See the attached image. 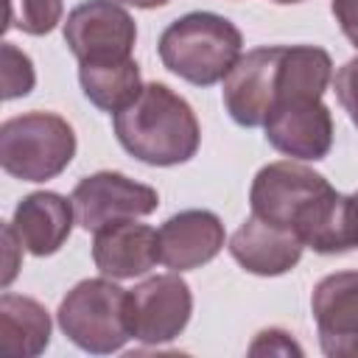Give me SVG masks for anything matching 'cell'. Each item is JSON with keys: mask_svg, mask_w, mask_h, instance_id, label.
I'll use <instances>...</instances> for the list:
<instances>
[{"mask_svg": "<svg viewBox=\"0 0 358 358\" xmlns=\"http://www.w3.org/2000/svg\"><path fill=\"white\" fill-rule=\"evenodd\" d=\"M62 0H8L6 28H17L31 36H45L62 22Z\"/></svg>", "mask_w": 358, "mask_h": 358, "instance_id": "obj_20", "label": "cell"}, {"mask_svg": "<svg viewBox=\"0 0 358 358\" xmlns=\"http://www.w3.org/2000/svg\"><path fill=\"white\" fill-rule=\"evenodd\" d=\"M22 241L17 238L11 221L3 224V285L8 288L11 280L17 277V268H20V257H22Z\"/></svg>", "mask_w": 358, "mask_h": 358, "instance_id": "obj_23", "label": "cell"}, {"mask_svg": "<svg viewBox=\"0 0 358 358\" xmlns=\"http://www.w3.org/2000/svg\"><path fill=\"white\" fill-rule=\"evenodd\" d=\"M330 8H333V17L341 34L358 48V0H333Z\"/></svg>", "mask_w": 358, "mask_h": 358, "instance_id": "obj_25", "label": "cell"}, {"mask_svg": "<svg viewBox=\"0 0 358 358\" xmlns=\"http://www.w3.org/2000/svg\"><path fill=\"white\" fill-rule=\"evenodd\" d=\"M78 81L87 101L103 112H120L143 90L140 67L134 59L109 64H78Z\"/></svg>", "mask_w": 358, "mask_h": 358, "instance_id": "obj_19", "label": "cell"}, {"mask_svg": "<svg viewBox=\"0 0 358 358\" xmlns=\"http://www.w3.org/2000/svg\"><path fill=\"white\" fill-rule=\"evenodd\" d=\"M330 187L333 185L322 173H316L302 162H291V159L268 162L255 173L249 187L252 215L294 232L299 218L308 213V207Z\"/></svg>", "mask_w": 358, "mask_h": 358, "instance_id": "obj_6", "label": "cell"}, {"mask_svg": "<svg viewBox=\"0 0 358 358\" xmlns=\"http://www.w3.org/2000/svg\"><path fill=\"white\" fill-rule=\"evenodd\" d=\"M92 260L103 277L112 280L143 277L159 263L157 229H151L148 224H134V218L109 224L95 232Z\"/></svg>", "mask_w": 358, "mask_h": 358, "instance_id": "obj_14", "label": "cell"}, {"mask_svg": "<svg viewBox=\"0 0 358 358\" xmlns=\"http://www.w3.org/2000/svg\"><path fill=\"white\" fill-rule=\"evenodd\" d=\"M274 3H280V6H288V3H302V0H274Z\"/></svg>", "mask_w": 358, "mask_h": 358, "instance_id": "obj_27", "label": "cell"}, {"mask_svg": "<svg viewBox=\"0 0 358 358\" xmlns=\"http://www.w3.org/2000/svg\"><path fill=\"white\" fill-rule=\"evenodd\" d=\"M299 241L319 255H341L358 246V204L352 196L330 187L299 218Z\"/></svg>", "mask_w": 358, "mask_h": 358, "instance_id": "obj_16", "label": "cell"}, {"mask_svg": "<svg viewBox=\"0 0 358 358\" xmlns=\"http://www.w3.org/2000/svg\"><path fill=\"white\" fill-rule=\"evenodd\" d=\"M76 157V131L56 112H25L0 126V165L22 182L56 179Z\"/></svg>", "mask_w": 358, "mask_h": 358, "instance_id": "obj_3", "label": "cell"}, {"mask_svg": "<svg viewBox=\"0 0 358 358\" xmlns=\"http://www.w3.org/2000/svg\"><path fill=\"white\" fill-rule=\"evenodd\" d=\"M352 199H355V204H358V193H355V196H352Z\"/></svg>", "mask_w": 358, "mask_h": 358, "instance_id": "obj_28", "label": "cell"}, {"mask_svg": "<svg viewBox=\"0 0 358 358\" xmlns=\"http://www.w3.org/2000/svg\"><path fill=\"white\" fill-rule=\"evenodd\" d=\"M36 84V73H34V62L11 42L0 45V95L3 101H14L22 98L34 90Z\"/></svg>", "mask_w": 358, "mask_h": 358, "instance_id": "obj_21", "label": "cell"}, {"mask_svg": "<svg viewBox=\"0 0 358 358\" xmlns=\"http://www.w3.org/2000/svg\"><path fill=\"white\" fill-rule=\"evenodd\" d=\"M193 294L179 271L157 274L129 291L131 338L143 344L173 341L190 322Z\"/></svg>", "mask_w": 358, "mask_h": 358, "instance_id": "obj_8", "label": "cell"}, {"mask_svg": "<svg viewBox=\"0 0 358 358\" xmlns=\"http://www.w3.org/2000/svg\"><path fill=\"white\" fill-rule=\"evenodd\" d=\"M112 129L117 143L140 162L171 168L196 157L201 129L193 106L171 87L151 81L143 84L140 95L115 112Z\"/></svg>", "mask_w": 358, "mask_h": 358, "instance_id": "obj_1", "label": "cell"}, {"mask_svg": "<svg viewBox=\"0 0 358 358\" xmlns=\"http://www.w3.org/2000/svg\"><path fill=\"white\" fill-rule=\"evenodd\" d=\"M64 42L78 64H109L131 59L137 25L117 0H84L67 14Z\"/></svg>", "mask_w": 358, "mask_h": 358, "instance_id": "obj_5", "label": "cell"}, {"mask_svg": "<svg viewBox=\"0 0 358 358\" xmlns=\"http://www.w3.org/2000/svg\"><path fill=\"white\" fill-rule=\"evenodd\" d=\"M271 148L291 159H324L333 148V115L322 98L277 101L263 123Z\"/></svg>", "mask_w": 358, "mask_h": 358, "instance_id": "obj_10", "label": "cell"}, {"mask_svg": "<svg viewBox=\"0 0 358 358\" xmlns=\"http://www.w3.org/2000/svg\"><path fill=\"white\" fill-rule=\"evenodd\" d=\"M157 50L173 76L196 87H210L224 81L243 56V36L221 14L190 11L162 31Z\"/></svg>", "mask_w": 358, "mask_h": 358, "instance_id": "obj_2", "label": "cell"}, {"mask_svg": "<svg viewBox=\"0 0 358 358\" xmlns=\"http://www.w3.org/2000/svg\"><path fill=\"white\" fill-rule=\"evenodd\" d=\"M50 344L48 310L22 294L0 296V352L6 358H34Z\"/></svg>", "mask_w": 358, "mask_h": 358, "instance_id": "obj_17", "label": "cell"}, {"mask_svg": "<svg viewBox=\"0 0 358 358\" xmlns=\"http://www.w3.org/2000/svg\"><path fill=\"white\" fill-rule=\"evenodd\" d=\"M319 347L327 358H358V271H336L310 296Z\"/></svg>", "mask_w": 358, "mask_h": 358, "instance_id": "obj_11", "label": "cell"}, {"mask_svg": "<svg viewBox=\"0 0 358 358\" xmlns=\"http://www.w3.org/2000/svg\"><path fill=\"white\" fill-rule=\"evenodd\" d=\"M76 224L87 232H98L109 224L151 215L159 207V196L151 185L134 182L117 171H98L84 176L73 187Z\"/></svg>", "mask_w": 358, "mask_h": 358, "instance_id": "obj_7", "label": "cell"}, {"mask_svg": "<svg viewBox=\"0 0 358 358\" xmlns=\"http://www.w3.org/2000/svg\"><path fill=\"white\" fill-rule=\"evenodd\" d=\"M224 224L213 210H182L157 232L159 263L179 274L201 268L224 249Z\"/></svg>", "mask_w": 358, "mask_h": 358, "instance_id": "obj_12", "label": "cell"}, {"mask_svg": "<svg viewBox=\"0 0 358 358\" xmlns=\"http://www.w3.org/2000/svg\"><path fill=\"white\" fill-rule=\"evenodd\" d=\"M249 352L252 355H260V352H296L299 355L302 350L291 341L288 333H282V330H263V333H257V338L249 347Z\"/></svg>", "mask_w": 358, "mask_h": 358, "instance_id": "obj_24", "label": "cell"}, {"mask_svg": "<svg viewBox=\"0 0 358 358\" xmlns=\"http://www.w3.org/2000/svg\"><path fill=\"white\" fill-rule=\"evenodd\" d=\"M56 322L76 347L95 355L115 352L131 338L129 291L112 277L81 280L62 299Z\"/></svg>", "mask_w": 358, "mask_h": 358, "instance_id": "obj_4", "label": "cell"}, {"mask_svg": "<svg viewBox=\"0 0 358 358\" xmlns=\"http://www.w3.org/2000/svg\"><path fill=\"white\" fill-rule=\"evenodd\" d=\"M330 81H333V59L324 48L282 45V59L277 73V101L322 98Z\"/></svg>", "mask_w": 358, "mask_h": 358, "instance_id": "obj_18", "label": "cell"}, {"mask_svg": "<svg viewBox=\"0 0 358 358\" xmlns=\"http://www.w3.org/2000/svg\"><path fill=\"white\" fill-rule=\"evenodd\" d=\"M305 243L296 232L274 227L257 215H249L229 238V255L235 263L257 277H280L291 271L302 257Z\"/></svg>", "mask_w": 358, "mask_h": 358, "instance_id": "obj_13", "label": "cell"}, {"mask_svg": "<svg viewBox=\"0 0 358 358\" xmlns=\"http://www.w3.org/2000/svg\"><path fill=\"white\" fill-rule=\"evenodd\" d=\"M120 6H134V8H159V6H168L171 0H117Z\"/></svg>", "mask_w": 358, "mask_h": 358, "instance_id": "obj_26", "label": "cell"}, {"mask_svg": "<svg viewBox=\"0 0 358 358\" xmlns=\"http://www.w3.org/2000/svg\"><path fill=\"white\" fill-rule=\"evenodd\" d=\"M73 221H76L73 199H64L62 193H53V190L28 193L14 207V215H11V227L17 238L22 241L25 252L36 257L56 255L70 238Z\"/></svg>", "mask_w": 358, "mask_h": 358, "instance_id": "obj_15", "label": "cell"}, {"mask_svg": "<svg viewBox=\"0 0 358 358\" xmlns=\"http://www.w3.org/2000/svg\"><path fill=\"white\" fill-rule=\"evenodd\" d=\"M282 45L255 48L235 62L224 78V109L238 126H263L277 101V73H280Z\"/></svg>", "mask_w": 358, "mask_h": 358, "instance_id": "obj_9", "label": "cell"}, {"mask_svg": "<svg viewBox=\"0 0 358 358\" xmlns=\"http://www.w3.org/2000/svg\"><path fill=\"white\" fill-rule=\"evenodd\" d=\"M333 90H336L338 103L350 115V120L358 126V56L338 67V73L333 78Z\"/></svg>", "mask_w": 358, "mask_h": 358, "instance_id": "obj_22", "label": "cell"}]
</instances>
